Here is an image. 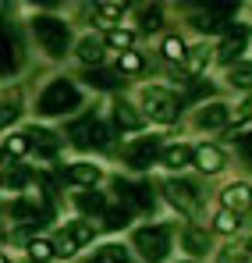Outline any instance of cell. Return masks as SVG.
Returning <instances> with one entry per match:
<instances>
[{"label": "cell", "mask_w": 252, "mask_h": 263, "mask_svg": "<svg viewBox=\"0 0 252 263\" xmlns=\"http://www.w3.org/2000/svg\"><path fill=\"white\" fill-rule=\"evenodd\" d=\"M75 107H82V92L68 79H53L50 86L43 89V96L36 100V110L43 118H61V114H71Z\"/></svg>", "instance_id": "6da1fadb"}, {"label": "cell", "mask_w": 252, "mask_h": 263, "mask_svg": "<svg viewBox=\"0 0 252 263\" xmlns=\"http://www.w3.org/2000/svg\"><path fill=\"white\" fill-rule=\"evenodd\" d=\"M135 249L142 253L146 263H164L170 253V228L167 224H149L135 231Z\"/></svg>", "instance_id": "7a4b0ae2"}, {"label": "cell", "mask_w": 252, "mask_h": 263, "mask_svg": "<svg viewBox=\"0 0 252 263\" xmlns=\"http://www.w3.org/2000/svg\"><path fill=\"white\" fill-rule=\"evenodd\" d=\"M32 32H36L40 46L50 57H64V53H68V25H64L61 18L36 14V18H32Z\"/></svg>", "instance_id": "3957f363"}, {"label": "cell", "mask_w": 252, "mask_h": 263, "mask_svg": "<svg viewBox=\"0 0 252 263\" xmlns=\"http://www.w3.org/2000/svg\"><path fill=\"white\" fill-rule=\"evenodd\" d=\"M142 110L149 114V121H160V125L178 121V114H181L178 100L170 96L167 89H160V86H146L142 89Z\"/></svg>", "instance_id": "277c9868"}, {"label": "cell", "mask_w": 252, "mask_h": 263, "mask_svg": "<svg viewBox=\"0 0 252 263\" xmlns=\"http://www.w3.org/2000/svg\"><path fill=\"white\" fill-rule=\"evenodd\" d=\"M164 192H167V199L185 214V217H199V214H203V196H199V189H196L192 181H167Z\"/></svg>", "instance_id": "5b68a950"}, {"label": "cell", "mask_w": 252, "mask_h": 263, "mask_svg": "<svg viewBox=\"0 0 252 263\" xmlns=\"http://www.w3.org/2000/svg\"><path fill=\"white\" fill-rule=\"evenodd\" d=\"M114 192H118V199L125 203L128 210H142V214H149L153 206H157V199H153V189L149 185H131V181H114Z\"/></svg>", "instance_id": "8992f818"}, {"label": "cell", "mask_w": 252, "mask_h": 263, "mask_svg": "<svg viewBox=\"0 0 252 263\" xmlns=\"http://www.w3.org/2000/svg\"><path fill=\"white\" fill-rule=\"evenodd\" d=\"M231 22H235V7H231V4L206 7V11H199V14L192 18V25H196L199 32H220V29H227Z\"/></svg>", "instance_id": "52a82bcc"}, {"label": "cell", "mask_w": 252, "mask_h": 263, "mask_svg": "<svg viewBox=\"0 0 252 263\" xmlns=\"http://www.w3.org/2000/svg\"><path fill=\"white\" fill-rule=\"evenodd\" d=\"M22 61V50H18V40H14V25L0 18V75H11Z\"/></svg>", "instance_id": "ba28073f"}, {"label": "cell", "mask_w": 252, "mask_h": 263, "mask_svg": "<svg viewBox=\"0 0 252 263\" xmlns=\"http://www.w3.org/2000/svg\"><path fill=\"white\" fill-rule=\"evenodd\" d=\"M157 149H160V139H157V135H146V139L131 142L125 149V164L135 167V171H142V167H149V164L157 160Z\"/></svg>", "instance_id": "9c48e42d"}, {"label": "cell", "mask_w": 252, "mask_h": 263, "mask_svg": "<svg viewBox=\"0 0 252 263\" xmlns=\"http://www.w3.org/2000/svg\"><path fill=\"white\" fill-rule=\"evenodd\" d=\"M245 43H249V32H245V29H235L224 43L217 46V61H220V64H227V68H235V61L245 53Z\"/></svg>", "instance_id": "30bf717a"}, {"label": "cell", "mask_w": 252, "mask_h": 263, "mask_svg": "<svg viewBox=\"0 0 252 263\" xmlns=\"http://www.w3.org/2000/svg\"><path fill=\"white\" fill-rule=\"evenodd\" d=\"M224 210L227 214H242V210H252V189L245 181H235V185H227L224 189Z\"/></svg>", "instance_id": "8fae6325"}, {"label": "cell", "mask_w": 252, "mask_h": 263, "mask_svg": "<svg viewBox=\"0 0 252 263\" xmlns=\"http://www.w3.org/2000/svg\"><path fill=\"white\" fill-rule=\"evenodd\" d=\"M227 121H231V107L227 103H210V107H203L196 114V125L199 128H224Z\"/></svg>", "instance_id": "7c38bea8"}, {"label": "cell", "mask_w": 252, "mask_h": 263, "mask_svg": "<svg viewBox=\"0 0 252 263\" xmlns=\"http://www.w3.org/2000/svg\"><path fill=\"white\" fill-rule=\"evenodd\" d=\"M192 160H196V167L206 171V175H217V171L224 167V153H220L217 146H199V149L192 153Z\"/></svg>", "instance_id": "4fadbf2b"}, {"label": "cell", "mask_w": 252, "mask_h": 263, "mask_svg": "<svg viewBox=\"0 0 252 263\" xmlns=\"http://www.w3.org/2000/svg\"><path fill=\"white\" fill-rule=\"evenodd\" d=\"M217 263H252V238H238V242L224 246Z\"/></svg>", "instance_id": "5bb4252c"}, {"label": "cell", "mask_w": 252, "mask_h": 263, "mask_svg": "<svg viewBox=\"0 0 252 263\" xmlns=\"http://www.w3.org/2000/svg\"><path fill=\"white\" fill-rule=\"evenodd\" d=\"M25 139H29V146H36L43 157H53L57 153V146H61V139L53 135L50 128H29L25 132Z\"/></svg>", "instance_id": "9a60e30c"}, {"label": "cell", "mask_w": 252, "mask_h": 263, "mask_svg": "<svg viewBox=\"0 0 252 263\" xmlns=\"http://www.w3.org/2000/svg\"><path fill=\"white\" fill-rule=\"evenodd\" d=\"M181 246H185L192 256H206V249H210V235H206L203 228H185Z\"/></svg>", "instance_id": "2e32d148"}, {"label": "cell", "mask_w": 252, "mask_h": 263, "mask_svg": "<svg viewBox=\"0 0 252 263\" xmlns=\"http://www.w3.org/2000/svg\"><path fill=\"white\" fill-rule=\"evenodd\" d=\"M75 53H79V61H85V64H100L103 61V40L100 36H82Z\"/></svg>", "instance_id": "e0dca14e"}, {"label": "cell", "mask_w": 252, "mask_h": 263, "mask_svg": "<svg viewBox=\"0 0 252 263\" xmlns=\"http://www.w3.org/2000/svg\"><path fill=\"white\" fill-rule=\"evenodd\" d=\"M213 61V53H210V46L206 43H199V46H192V50H185V68L192 71V75H199V71H206V64Z\"/></svg>", "instance_id": "ac0fdd59"}, {"label": "cell", "mask_w": 252, "mask_h": 263, "mask_svg": "<svg viewBox=\"0 0 252 263\" xmlns=\"http://www.w3.org/2000/svg\"><path fill=\"white\" fill-rule=\"evenodd\" d=\"M114 121H118L125 132H139V128H142V114H135L131 103H125V100L114 103Z\"/></svg>", "instance_id": "d6986e66"}, {"label": "cell", "mask_w": 252, "mask_h": 263, "mask_svg": "<svg viewBox=\"0 0 252 263\" xmlns=\"http://www.w3.org/2000/svg\"><path fill=\"white\" fill-rule=\"evenodd\" d=\"M68 181H75V185H89V189H92V185H96V181H100V167H96V164H71V167H68Z\"/></svg>", "instance_id": "ffe728a7"}, {"label": "cell", "mask_w": 252, "mask_h": 263, "mask_svg": "<svg viewBox=\"0 0 252 263\" xmlns=\"http://www.w3.org/2000/svg\"><path fill=\"white\" fill-rule=\"evenodd\" d=\"M188 160H192V149H188V146H170V149H164V157H160V164L170 167V171L188 167Z\"/></svg>", "instance_id": "44dd1931"}, {"label": "cell", "mask_w": 252, "mask_h": 263, "mask_svg": "<svg viewBox=\"0 0 252 263\" xmlns=\"http://www.w3.org/2000/svg\"><path fill=\"white\" fill-rule=\"evenodd\" d=\"M85 82H89V86H96V89H118L125 79H121V71H89V75H85Z\"/></svg>", "instance_id": "7402d4cb"}, {"label": "cell", "mask_w": 252, "mask_h": 263, "mask_svg": "<svg viewBox=\"0 0 252 263\" xmlns=\"http://www.w3.org/2000/svg\"><path fill=\"white\" fill-rule=\"evenodd\" d=\"M89 263H131V260H128V249H121V246L110 242V246L96 249V256H92Z\"/></svg>", "instance_id": "603a6c76"}, {"label": "cell", "mask_w": 252, "mask_h": 263, "mask_svg": "<svg viewBox=\"0 0 252 263\" xmlns=\"http://www.w3.org/2000/svg\"><path fill=\"white\" fill-rule=\"evenodd\" d=\"M89 146H96V149H107V146H110V128H107L100 118L89 121Z\"/></svg>", "instance_id": "cb8c5ba5"}, {"label": "cell", "mask_w": 252, "mask_h": 263, "mask_svg": "<svg viewBox=\"0 0 252 263\" xmlns=\"http://www.w3.org/2000/svg\"><path fill=\"white\" fill-rule=\"evenodd\" d=\"M75 203H79V210H82V214H103V206H107L100 192H79V196H75Z\"/></svg>", "instance_id": "d4e9b609"}, {"label": "cell", "mask_w": 252, "mask_h": 263, "mask_svg": "<svg viewBox=\"0 0 252 263\" xmlns=\"http://www.w3.org/2000/svg\"><path fill=\"white\" fill-rule=\"evenodd\" d=\"M68 235H71L75 246H82V242H92V238H96V228H92L89 220H71V224H68Z\"/></svg>", "instance_id": "484cf974"}, {"label": "cell", "mask_w": 252, "mask_h": 263, "mask_svg": "<svg viewBox=\"0 0 252 263\" xmlns=\"http://www.w3.org/2000/svg\"><path fill=\"white\" fill-rule=\"evenodd\" d=\"M227 82L235 89H252V64H235L227 71Z\"/></svg>", "instance_id": "4316f807"}, {"label": "cell", "mask_w": 252, "mask_h": 263, "mask_svg": "<svg viewBox=\"0 0 252 263\" xmlns=\"http://www.w3.org/2000/svg\"><path fill=\"white\" fill-rule=\"evenodd\" d=\"M50 249H53V256H64V260H68V256H75V249H79V246L71 242V235H68V231H61V235L50 242Z\"/></svg>", "instance_id": "83f0119b"}, {"label": "cell", "mask_w": 252, "mask_h": 263, "mask_svg": "<svg viewBox=\"0 0 252 263\" xmlns=\"http://www.w3.org/2000/svg\"><path fill=\"white\" fill-rule=\"evenodd\" d=\"M89 121H92V118L75 121V125H71V132H68V135H71V142H75L79 149H89Z\"/></svg>", "instance_id": "f1b7e54d"}, {"label": "cell", "mask_w": 252, "mask_h": 263, "mask_svg": "<svg viewBox=\"0 0 252 263\" xmlns=\"http://www.w3.org/2000/svg\"><path fill=\"white\" fill-rule=\"evenodd\" d=\"M139 18H142V32H157V29H160V7H157V4H153V7H142Z\"/></svg>", "instance_id": "f546056e"}, {"label": "cell", "mask_w": 252, "mask_h": 263, "mask_svg": "<svg viewBox=\"0 0 252 263\" xmlns=\"http://www.w3.org/2000/svg\"><path fill=\"white\" fill-rule=\"evenodd\" d=\"M18 114H22L18 100H0V128H7L11 121H18Z\"/></svg>", "instance_id": "4dcf8cb0"}, {"label": "cell", "mask_w": 252, "mask_h": 263, "mask_svg": "<svg viewBox=\"0 0 252 263\" xmlns=\"http://www.w3.org/2000/svg\"><path fill=\"white\" fill-rule=\"evenodd\" d=\"M131 40H135V36H131L128 29H110V32H107V43L114 46V50H121V53L131 46Z\"/></svg>", "instance_id": "1f68e13d"}, {"label": "cell", "mask_w": 252, "mask_h": 263, "mask_svg": "<svg viewBox=\"0 0 252 263\" xmlns=\"http://www.w3.org/2000/svg\"><path fill=\"white\" fill-rule=\"evenodd\" d=\"M96 14H100V22H103V25H110L114 18H121V14H125V4H96Z\"/></svg>", "instance_id": "d6a6232c"}, {"label": "cell", "mask_w": 252, "mask_h": 263, "mask_svg": "<svg viewBox=\"0 0 252 263\" xmlns=\"http://www.w3.org/2000/svg\"><path fill=\"white\" fill-rule=\"evenodd\" d=\"M128 224V210H103V228L107 231H118Z\"/></svg>", "instance_id": "836d02e7"}, {"label": "cell", "mask_w": 252, "mask_h": 263, "mask_svg": "<svg viewBox=\"0 0 252 263\" xmlns=\"http://www.w3.org/2000/svg\"><path fill=\"white\" fill-rule=\"evenodd\" d=\"M29 256L36 263H46L50 256H53V249H50V242H43V238H36V242H29Z\"/></svg>", "instance_id": "e575fe53"}, {"label": "cell", "mask_w": 252, "mask_h": 263, "mask_svg": "<svg viewBox=\"0 0 252 263\" xmlns=\"http://www.w3.org/2000/svg\"><path fill=\"white\" fill-rule=\"evenodd\" d=\"M164 57H167V61H181V57H185V43H181L178 36H167V40H164Z\"/></svg>", "instance_id": "d590c367"}, {"label": "cell", "mask_w": 252, "mask_h": 263, "mask_svg": "<svg viewBox=\"0 0 252 263\" xmlns=\"http://www.w3.org/2000/svg\"><path fill=\"white\" fill-rule=\"evenodd\" d=\"M118 71H128V75L142 71V57H139L135 50H125V53H121V68H118Z\"/></svg>", "instance_id": "8d00e7d4"}, {"label": "cell", "mask_w": 252, "mask_h": 263, "mask_svg": "<svg viewBox=\"0 0 252 263\" xmlns=\"http://www.w3.org/2000/svg\"><path fill=\"white\" fill-rule=\"evenodd\" d=\"M252 135V118L245 121H235V125H227V139H249Z\"/></svg>", "instance_id": "74e56055"}, {"label": "cell", "mask_w": 252, "mask_h": 263, "mask_svg": "<svg viewBox=\"0 0 252 263\" xmlns=\"http://www.w3.org/2000/svg\"><path fill=\"white\" fill-rule=\"evenodd\" d=\"M25 149H29V139H25V132H22V135H11V139H7V153H11V157H22Z\"/></svg>", "instance_id": "f35d334b"}, {"label": "cell", "mask_w": 252, "mask_h": 263, "mask_svg": "<svg viewBox=\"0 0 252 263\" xmlns=\"http://www.w3.org/2000/svg\"><path fill=\"white\" fill-rule=\"evenodd\" d=\"M25 181H29V175H25L22 167H11V171L4 175V185H7V189H22Z\"/></svg>", "instance_id": "ab89813d"}, {"label": "cell", "mask_w": 252, "mask_h": 263, "mask_svg": "<svg viewBox=\"0 0 252 263\" xmlns=\"http://www.w3.org/2000/svg\"><path fill=\"white\" fill-rule=\"evenodd\" d=\"M235 228H238V217L235 214H227V210L217 214V231H235Z\"/></svg>", "instance_id": "60d3db41"}, {"label": "cell", "mask_w": 252, "mask_h": 263, "mask_svg": "<svg viewBox=\"0 0 252 263\" xmlns=\"http://www.w3.org/2000/svg\"><path fill=\"white\" fill-rule=\"evenodd\" d=\"M242 157H245V164H252V139H245V146H242Z\"/></svg>", "instance_id": "b9f144b4"}, {"label": "cell", "mask_w": 252, "mask_h": 263, "mask_svg": "<svg viewBox=\"0 0 252 263\" xmlns=\"http://www.w3.org/2000/svg\"><path fill=\"white\" fill-rule=\"evenodd\" d=\"M0 263H7V256H4V253H0Z\"/></svg>", "instance_id": "7bdbcfd3"}, {"label": "cell", "mask_w": 252, "mask_h": 263, "mask_svg": "<svg viewBox=\"0 0 252 263\" xmlns=\"http://www.w3.org/2000/svg\"><path fill=\"white\" fill-rule=\"evenodd\" d=\"M0 235H4V224H0Z\"/></svg>", "instance_id": "ee69618b"}, {"label": "cell", "mask_w": 252, "mask_h": 263, "mask_svg": "<svg viewBox=\"0 0 252 263\" xmlns=\"http://www.w3.org/2000/svg\"><path fill=\"white\" fill-rule=\"evenodd\" d=\"M249 107H252V100H249Z\"/></svg>", "instance_id": "f6af8a7d"}]
</instances>
